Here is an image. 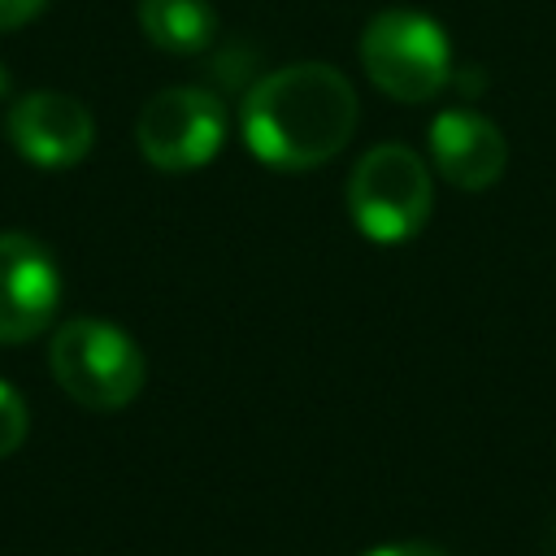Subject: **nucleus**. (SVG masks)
I'll list each match as a JSON object with an SVG mask.
<instances>
[{"label":"nucleus","mask_w":556,"mask_h":556,"mask_svg":"<svg viewBox=\"0 0 556 556\" xmlns=\"http://www.w3.org/2000/svg\"><path fill=\"white\" fill-rule=\"evenodd\" d=\"M356 91L330 61H291L261 74L239 109L248 152L282 174L317 169L339 156L356 130Z\"/></svg>","instance_id":"1"},{"label":"nucleus","mask_w":556,"mask_h":556,"mask_svg":"<svg viewBox=\"0 0 556 556\" xmlns=\"http://www.w3.org/2000/svg\"><path fill=\"white\" fill-rule=\"evenodd\" d=\"M434 204L426 161L404 143H374L348 174V217L374 243L413 239Z\"/></svg>","instance_id":"4"},{"label":"nucleus","mask_w":556,"mask_h":556,"mask_svg":"<svg viewBox=\"0 0 556 556\" xmlns=\"http://www.w3.org/2000/svg\"><path fill=\"white\" fill-rule=\"evenodd\" d=\"M365 556H452V552H443L434 543H391V547H374Z\"/></svg>","instance_id":"12"},{"label":"nucleus","mask_w":556,"mask_h":556,"mask_svg":"<svg viewBox=\"0 0 556 556\" xmlns=\"http://www.w3.org/2000/svg\"><path fill=\"white\" fill-rule=\"evenodd\" d=\"M139 30L161 52H204L217 39V13L208 0H139Z\"/></svg>","instance_id":"9"},{"label":"nucleus","mask_w":556,"mask_h":556,"mask_svg":"<svg viewBox=\"0 0 556 556\" xmlns=\"http://www.w3.org/2000/svg\"><path fill=\"white\" fill-rule=\"evenodd\" d=\"M9 143L39 169H70L96 143V122L65 91H26L4 117Z\"/></svg>","instance_id":"7"},{"label":"nucleus","mask_w":556,"mask_h":556,"mask_svg":"<svg viewBox=\"0 0 556 556\" xmlns=\"http://www.w3.org/2000/svg\"><path fill=\"white\" fill-rule=\"evenodd\" d=\"M4 91H9V78H4V70H0V96H4Z\"/></svg>","instance_id":"13"},{"label":"nucleus","mask_w":556,"mask_h":556,"mask_svg":"<svg viewBox=\"0 0 556 556\" xmlns=\"http://www.w3.org/2000/svg\"><path fill=\"white\" fill-rule=\"evenodd\" d=\"M48 369L74 404L96 408V413L126 408L143 391V378H148L139 343L104 317L61 321L48 348Z\"/></svg>","instance_id":"2"},{"label":"nucleus","mask_w":556,"mask_h":556,"mask_svg":"<svg viewBox=\"0 0 556 556\" xmlns=\"http://www.w3.org/2000/svg\"><path fill=\"white\" fill-rule=\"evenodd\" d=\"M430 161L452 187L486 191L508 165V139L478 109H443L430 122Z\"/></svg>","instance_id":"8"},{"label":"nucleus","mask_w":556,"mask_h":556,"mask_svg":"<svg viewBox=\"0 0 556 556\" xmlns=\"http://www.w3.org/2000/svg\"><path fill=\"white\" fill-rule=\"evenodd\" d=\"M48 0H0V30H13V26H26L30 17L43 13Z\"/></svg>","instance_id":"11"},{"label":"nucleus","mask_w":556,"mask_h":556,"mask_svg":"<svg viewBox=\"0 0 556 556\" xmlns=\"http://www.w3.org/2000/svg\"><path fill=\"white\" fill-rule=\"evenodd\" d=\"M135 143L152 169L191 174L222 152L226 109L204 87H165L139 109Z\"/></svg>","instance_id":"5"},{"label":"nucleus","mask_w":556,"mask_h":556,"mask_svg":"<svg viewBox=\"0 0 556 556\" xmlns=\"http://www.w3.org/2000/svg\"><path fill=\"white\" fill-rule=\"evenodd\" d=\"M61 269L52 252L22 230H0V343H26L52 326Z\"/></svg>","instance_id":"6"},{"label":"nucleus","mask_w":556,"mask_h":556,"mask_svg":"<svg viewBox=\"0 0 556 556\" xmlns=\"http://www.w3.org/2000/svg\"><path fill=\"white\" fill-rule=\"evenodd\" d=\"M26 426H30V417H26V400L0 378V460L13 456V452L26 443Z\"/></svg>","instance_id":"10"},{"label":"nucleus","mask_w":556,"mask_h":556,"mask_svg":"<svg viewBox=\"0 0 556 556\" xmlns=\"http://www.w3.org/2000/svg\"><path fill=\"white\" fill-rule=\"evenodd\" d=\"M361 65L369 83L400 100L426 104L452 83V43L447 30L417 9H382L361 35Z\"/></svg>","instance_id":"3"}]
</instances>
